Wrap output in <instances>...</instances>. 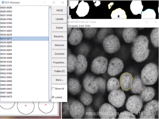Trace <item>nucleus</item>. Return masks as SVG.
<instances>
[{"mask_svg":"<svg viewBox=\"0 0 159 119\" xmlns=\"http://www.w3.org/2000/svg\"><path fill=\"white\" fill-rule=\"evenodd\" d=\"M112 19H126L127 17L125 11L121 8H118L113 11L111 13Z\"/></svg>","mask_w":159,"mask_h":119,"instance_id":"obj_24","label":"nucleus"},{"mask_svg":"<svg viewBox=\"0 0 159 119\" xmlns=\"http://www.w3.org/2000/svg\"><path fill=\"white\" fill-rule=\"evenodd\" d=\"M155 118L154 113L144 110L141 112L139 117V118L141 119H154Z\"/></svg>","mask_w":159,"mask_h":119,"instance_id":"obj_28","label":"nucleus"},{"mask_svg":"<svg viewBox=\"0 0 159 119\" xmlns=\"http://www.w3.org/2000/svg\"><path fill=\"white\" fill-rule=\"evenodd\" d=\"M95 78L94 76L87 74L83 79V85L84 89L86 91L91 94L96 93L98 89L94 81Z\"/></svg>","mask_w":159,"mask_h":119,"instance_id":"obj_10","label":"nucleus"},{"mask_svg":"<svg viewBox=\"0 0 159 119\" xmlns=\"http://www.w3.org/2000/svg\"><path fill=\"white\" fill-rule=\"evenodd\" d=\"M118 118L120 119H134L136 118L132 113L127 111H124L119 114Z\"/></svg>","mask_w":159,"mask_h":119,"instance_id":"obj_29","label":"nucleus"},{"mask_svg":"<svg viewBox=\"0 0 159 119\" xmlns=\"http://www.w3.org/2000/svg\"><path fill=\"white\" fill-rule=\"evenodd\" d=\"M99 115L101 119H114L117 116V111L113 106L109 104L105 103L100 108Z\"/></svg>","mask_w":159,"mask_h":119,"instance_id":"obj_7","label":"nucleus"},{"mask_svg":"<svg viewBox=\"0 0 159 119\" xmlns=\"http://www.w3.org/2000/svg\"><path fill=\"white\" fill-rule=\"evenodd\" d=\"M158 75V66L153 63L146 65L141 70V79L145 85H152L157 80Z\"/></svg>","mask_w":159,"mask_h":119,"instance_id":"obj_2","label":"nucleus"},{"mask_svg":"<svg viewBox=\"0 0 159 119\" xmlns=\"http://www.w3.org/2000/svg\"><path fill=\"white\" fill-rule=\"evenodd\" d=\"M123 67V63L121 59L117 58H114L109 62L108 73L111 76L117 75L122 71Z\"/></svg>","mask_w":159,"mask_h":119,"instance_id":"obj_9","label":"nucleus"},{"mask_svg":"<svg viewBox=\"0 0 159 119\" xmlns=\"http://www.w3.org/2000/svg\"><path fill=\"white\" fill-rule=\"evenodd\" d=\"M138 32L135 28H125L122 33L123 37L127 43L133 42L137 37Z\"/></svg>","mask_w":159,"mask_h":119,"instance_id":"obj_13","label":"nucleus"},{"mask_svg":"<svg viewBox=\"0 0 159 119\" xmlns=\"http://www.w3.org/2000/svg\"><path fill=\"white\" fill-rule=\"evenodd\" d=\"M143 6L141 1H133L130 5V9L132 13L135 15L141 14Z\"/></svg>","mask_w":159,"mask_h":119,"instance_id":"obj_18","label":"nucleus"},{"mask_svg":"<svg viewBox=\"0 0 159 119\" xmlns=\"http://www.w3.org/2000/svg\"><path fill=\"white\" fill-rule=\"evenodd\" d=\"M145 85L139 77L136 76L133 78L131 91L134 93H139L145 87Z\"/></svg>","mask_w":159,"mask_h":119,"instance_id":"obj_17","label":"nucleus"},{"mask_svg":"<svg viewBox=\"0 0 159 119\" xmlns=\"http://www.w3.org/2000/svg\"><path fill=\"white\" fill-rule=\"evenodd\" d=\"M89 9V7L88 3L82 1L79 4L76 13L79 16L84 17L87 14Z\"/></svg>","mask_w":159,"mask_h":119,"instance_id":"obj_20","label":"nucleus"},{"mask_svg":"<svg viewBox=\"0 0 159 119\" xmlns=\"http://www.w3.org/2000/svg\"><path fill=\"white\" fill-rule=\"evenodd\" d=\"M77 63L74 72L78 75L83 74L87 67L88 63L86 57L83 55L79 54L76 57Z\"/></svg>","mask_w":159,"mask_h":119,"instance_id":"obj_11","label":"nucleus"},{"mask_svg":"<svg viewBox=\"0 0 159 119\" xmlns=\"http://www.w3.org/2000/svg\"><path fill=\"white\" fill-rule=\"evenodd\" d=\"M69 110L71 116L75 119L82 118L85 112L84 106L77 100L72 101L70 105Z\"/></svg>","mask_w":159,"mask_h":119,"instance_id":"obj_8","label":"nucleus"},{"mask_svg":"<svg viewBox=\"0 0 159 119\" xmlns=\"http://www.w3.org/2000/svg\"><path fill=\"white\" fill-rule=\"evenodd\" d=\"M68 89L72 94L76 95L81 91V85L79 80L76 79L71 78L68 81Z\"/></svg>","mask_w":159,"mask_h":119,"instance_id":"obj_14","label":"nucleus"},{"mask_svg":"<svg viewBox=\"0 0 159 119\" xmlns=\"http://www.w3.org/2000/svg\"><path fill=\"white\" fill-rule=\"evenodd\" d=\"M103 45L106 52L113 53L117 52L120 47V43L118 38L113 35L106 37L104 39Z\"/></svg>","mask_w":159,"mask_h":119,"instance_id":"obj_3","label":"nucleus"},{"mask_svg":"<svg viewBox=\"0 0 159 119\" xmlns=\"http://www.w3.org/2000/svg\"><path fill=\"white\" fill-rule=\"evenodd\" d=\"M80 99L85 106L90 105L92 101V98L90 94L87 91H83L80 95Z\"/></svg>","mask_w":159,"mask_h":119,"instance_id":"obj_25","label":"nucleus"},{"mask_svg":"<svg viewBox=\"0 0 159 119\" xmlns=\"http://www.w3.org/2000/svg\"><path fill=\"white\" fill-rule=\"evenodd\" d=\"M148 44L147 37L144 35L137 36L133 42L131 50V55L136 62H142L148 58L150 52Z\"/></svg>","mask_w":159,"mask_h":119,"instance_id":"obj_1","label":"nucleus"},{"mask_svg":"<svg viewBox=\"0 0 159 119\" xmlns=\"http://www.w3.org/2000/svg\"><path fill=\"white\" fill-rule=\"evenodd\" d=\"M155 95V91L151 87H145L139 93V96L143 102H146L151 100Z\"/></svg>","mask_w":159,"mask_h":119,"instance_id":"obj_16","label":"nucleus"},{"mask_svg":"<svg viewBox=\"0 0 159 119\" xmlns=\"http://www.w3.org/2000/svg\"><path fill=\"white\" fill-rule=\"evenodd\" d=\"M151 43L155 47H159V28H154L151 32L150 35Z\"/></svg>","mask_w":159,"mask_h":119,"instance_id":"obj_23","label":"nucleus"},{"mask_svg":"<svg viewBox=\"0 0 159 119\" xmlns=\"http://www.w3.org/2000/svg\"><path fill=\"white\" fill-rule=\"evenodd\" d=\"M159 110V102L155 100H151L144 106V110L154 113Z\"/></svg>","mask_w":159,"mask_h":119,"instance_id":"obj_19","label":"nucleus"},{"mask_svg":"<svg viewBox=\"0 0 159 119\" xmlns=\"http://www.w3.org/2000/svg\"><path fill=\"white\" fill-rule=\"evenodd\" d=\"M133 78L131 74L128 73H125L121 75L120 83L123 89L127 91L131 88Z\"/></svg>","mask_w":159,"mask_h":119,"instance_id":"obj_15","label":"nucleus"},{"mask_svg":"<svg viewBox=\"0 0 159 119\" xmlns=\"http://www.w3.org/2000/svg\"><path fill=\"white\" fill-rule=\"evenodd\" d=\"M77 63L75 56L72 54H69L67 58V71L71 73L74 71Z\"/></svg>","mask_w":159,"mask_h":119,"instance_id":"obj_21","label":"nucleus"},{"mask_svg":"<svg viewBox=\"0 0 159 119\" xmlns=\"http://www.w3.org/2000/svg\"><path fill=\"white\" fill-rule=\"evenodd\" d=\"M113 4H110H110H109L108 5H109V7H112V5H113Z\"/></svg>","mask_w":159,"mask_h":119,"instance_id":"obj_31","label":"nucleus"},{"mask_svg":"<svg viewBox=\"0 0 159 119\" xmlns=\"http://www.w3.org/2000/svg\"><path fill=\"white\" fill-rule=\"evenodd\" d=\"M141 15L142 19H155L156 18V13L152 9H148L142 11Z\"/></svg>","mask_w":159,"mask_h":119,"instance_id":"obj_26","label":"nucleus"},{"mask_svg":"<svg viewBox=\"0 0 159 119\" xmlns=\"http://www.w3.org/2000/svg\"><path fill=\"white\" fill-rule=\"evenodd\" d=\"M83 34L81 30L78 28H74L71 30L68 37V41L71 44L76 45L81 41Z\"/></svg>","mask_w":159,"mask_h":119,"instance_id":"obj_12","label":"nucleus"},{"mask_svg":"<svg viewBox=\"0 0 159 119\" xmlns=\"http://www.w3.org/2000/svg\"><path fill=\"white\" fill-rule=\"evenodd\" d=\"M143 101L139 95H134L130 96L126 104L127 109L130 112L136 114L139 112L143 107Z\"/></svg>","mask_w":159,"mask_h":119,"instance_id":"obj_5","label":"nucleus"},{"mask_svg":"<svg viewBox=\"0 0 159 119\" xmlns=\"http://www.w3.org/2000/svg\"><path fill=\"white\" fill-rule=\"evenodd\" d=\"M84 29V36L88 38H91L94 36L97 30V28H85Z\"/></svg>","mask_w":159,"mask_h":119,"instance_id":"obj_30","label":"nucleus"},{"mask_svg":"<svg viewBox=\"0 0 159 119\" xmlns=\"http://www.w3.org/2000/svg\"><path fill=\"white\" fill-rule=\"evenodd\" d=\"M125 98L124 92L119 89L111 91L108 97L109 102L117 108L121 107L123 105Z\"/></svg>","mask_w":159,"mask_h":119,"instance_id":"obj_4","label":"nucleus"},{"mask_svg":"<svg viewBox=\"0 0 159 119\" xmlns=\"http://www.w3.org/2000/svg\"><path fill=\"white\" fill-rule=\"evenodd\" d=\"M95 82L98 89L102 93L104 92L106 89V82L104 79L101 77L95 78Z\"/></svg>","mask_w":159,"mask_h":119,"instance_id":"obj_27","label":"nucleus"},{"mask_svg":"<svg viewBox=\"0 0 159 119\" xmlns=\"http://www.w3.org/2000/svg\"><path fill=\"white\" fill-rule=\"evenodd\" d=\"M108 65V60L105 57L98 56L93 61L91 65V70L94 73L99 74L104 73Z\"/></svg>","mask_w":159,"mask_h":119,"instance_id":"obj_6","label":"nucleus"},{"mask_svg":"<svg viewBox=\"0 0 159 119\" xmlns=\"http://www.w3.org/2000/svg\"><path fill=\"white\" fill-rule=\"evenodd\" d=\"M120 87L119 81L115 77H112L110 79L107 83V90L108 92L118 89Z\"/></svg>","mask_w":159,"mask_h":119,"instance_id":"obj_22","label":"nucleus"}]
</instances>
